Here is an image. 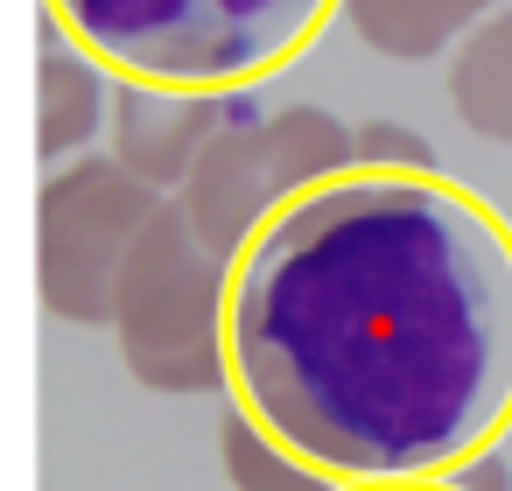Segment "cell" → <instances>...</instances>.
Listing matches in <instances>:
<instances>
[{
	"label": "cell",
	"mask_w": 512,
	"mask_h": 491,
	"mask_svg": "<svg viewBox=\"0 0 512 491\" xmlns=\"http://www.w3.org/2000/svg\"><path fill=\"white\" fill-rule=\"evenodd\" d=\"M232 400L330 484H428L512 428V225L442 169H337L225 281Z\"/></svg>",
	"instance_id": "cell-1"
},
{
	"label": "cell",
	"mask_w": 512,
	"mask_h": 491,
	"mask_svg": "<svg viewBox=\"0 0 512 491\" xmlns=\"http://www.w3.org/2000/svg\"><path fill=\"white\" fill-rule=\"evenodd\" d=\"M120 78L176 92H246L295 64L337 0H43Z\"/></svg>",
	"instance_id": "cell-2"
},
{
	"label": "cell",
	"mask_w": 512,
	"mask_h": 491,
	"mask_svg": "<svg viewBox=\"0 0 512 491\" xmlns=\"http://www.w3.org/2000/svg\"><path fill=\"white\" fill-rule=\"evenodd\" d=\"M225 274L232 267L204 253L176 197H162L113 274V337L148 393L225 386Z\"/></svg>",
	"instance_id": "cell-3"
},
{
	"label": "cell",
	"mask_w": 512,
	"mask_h": 491,
	"mask_svg": "<svg viewBox=\"0 0 512 491\" xmlns=\"http://www.w3.org/2000/svg\"><path fill=\"white\" fill-rule=\"evenodd\" d=\"M351 169V127L323 106H281V113H253L232 106L218 120V134L204 141V155L190 162L176 211L190 218V232L204 239V253H218L225 267L239 260V246L309 183Z\"/></svg>",
	"instance_id": "cell-4"
},
{
	"label": "cell",
	"mask_w": 512,
	"mask_h": 491,
	"mask_svg": "<svg viewBox=\"0 0 512 491\" xmlns=\"http://www.w3.org/2000/svg\"><path fill=\"white\" fill-rule=\"evenodd\" d=\"M162 211V190L120 169L113 155H71L43 176L36 197V288L57 323H113V274L141 225Z\"/></svg>",
	"instance_id": "cell-5"
},
{
	"label": "cell",
	"mask_w": 512,
	"mask_h": 491,
	"mask_svg": "<svg viewBox=\"0 0 512 491\" xmlns=\"http://www.w3.org/2000/svg\"><path fill=\"white\" fill-rule=\"evenodd\" d=\"M232 106H239L232 92H176V85L127 78V85H113V162L169 197V190H183L190 162L204 155V141L218 134V120Z\"/></svg>",
	"instance_id": "cell-6"
},
{
	"label": "cell",
	"mask_w": 512,
	"mask_h": 491,
	"mask_svg": "<svg viewBox=\"0 0 512 491\" xmlns=\"http://www.w3.org/2000/svg\"><path fill=\"white\" fill-rule=\"evenodd\" d=\"M99 120H106V64L50 15L43 50H36V155H43V169L85 155Z\"/></svg>",
	"instance_id": "cell-7"
},
{
	"label": "cell",
	"mask_w": 512,
	"mask_h": 491,
	"mask_svg": "<svg viewBox=\"0 0 512 491\" xmlns=\"http://www.w3.org/2000/svg\"><path fill=\"white\" fill-rule=\"evenodd\" d=\"M449 113L477 141L512 148V8L505 0L449 43Z\"/></svg>",
	"instance_id": "cell-8"
},
{
	"label": "cell",
	"mask_w": 512,
	"mask_h": 491,
	"mask_svg": "<svg viewBox=\"0 0 512 491\" xmlns=\"http://www.w3.org/2000/svg\"><path fill=\"white\" fill-rule=\"evenodd\" d=\"M351 36L372 50V57H393V64H428L442 57L470 22H484L498 0H337Z\"/></svg>",
	"instance_id": "cell-9"
},
{
	"label": "cell",
	"mask_w": 512,
	"mask_h": 491,
	"mask_svg": "<svg viewBox=\"0 0 512 491\" xmlns=\"http://www.w3.org/2000/svg\"><path fill=\"white\" fill-rule=\"evenodd\" d=\"M218 456H225L232 491H330V477L309 470L302 456H288L239 400H232L225 421H218Z\"/></svg>",
	"instance_id": "cell-10"
},
{
	"label": "cell",
	"mask_w": 512,
	"mask_h": 491,
	"mask_svg": "<svg viewBox=\"0 0 512 491\" xmlns=\"http://www.w3.org/2000/svg\"><path fill=\"white\" fill-rule=\"evenodd\" d=\"M351 162H365V169H442L435 148H428L414 127H393V120L351 127Z\"/></svg>",
	"instance_id": "cell-11"
},
{
	"label": "cell",
	"mask_w": 512,
	"mask_h": 491,
	"mask_svg": "<svg viewBox=\"0 0 512 491\" xmlns=\"http://www.w3.org/2000/svg\"><path fill=\"white\" fill-rule=\"evenodd\" d=\"M330 491H463L456 477L442 484V477H428V484H330Z\"/></svg>",
	"instance_id": "cell-12"
}]
</instances>
